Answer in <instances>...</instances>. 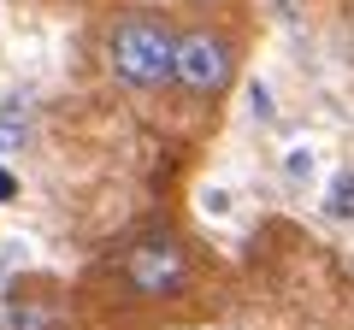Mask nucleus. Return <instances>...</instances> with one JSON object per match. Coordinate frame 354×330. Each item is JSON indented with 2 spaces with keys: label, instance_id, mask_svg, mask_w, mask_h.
I'll return each instance as SVG.
<instances>
[{
  "label": "nucleus",
  "instance_id": "obj_4",
  "mask_svg": "<svg viewBox=\"0 0 354 330\" xmlns=\"http://www.w3.org/2000/svg\"><path fill=\"white\" fill-rule=\"evenodd\" d=\"M325 213L337 218V224H354V171H337L325 189Z\"/></svg>",
  "mask_w": 354,
  "mask_h": 330
},
{
  "label": "nucleus",
  "instance_id": "obj_1",
  "mask_svg": "<svg viewBox=\"0 0 354 330\" xmlns=\"http://www.w3.org/2000/svg\"><path fill=\"white\" fill-rule=\"evenodd\" d=\"M106 59H113V77L124 89H165L177 83V36L148 12H130L113 24V41H106Z\"/></svg>",
  "mask_w": 354,
  "mask_h": 330
},
{
  "label": "nucleus",
  "instance_id": "obj_2",
  "mask_svg": "<svg viewBox=\"0 0 354 330\" xmlns=\"http://www.w3.org/2000/svg\"><path fill=\"white\" fill-rule=\"evenodd\" d=\"M230 71H236V48L218 30H189L177 36V83L189 95H225Z\"/></svg>",
  "mask_w": 354,
  "mask_h": 330
},
{
  "label": "nucleus",
  "instance_id": "obj_6",
  "mask_svg": "<svg viewBox=\"0 0 354 330\" xmlns=\"http://www.w3.org/2000/svg\"><path fill=\"white\" fill-rule=\"evenodd\" d=\"M283 171H290V183H307V177H313V148H290Z\"/></svg>",
  "mask_w": 354,
  "mask_h": 330
},
{
  "label": "nucleus",
  "instance_id": "obj_7",
  "mask_svg": "<svg viewBox=\"0 0 354 330\" xmlns=\"http://www.w3.org/2000/svg\"><path fill=\"white\" fill-rule=\"evenodd\" d=\"M12 195H18V177H12V171H6V165H0V206L12 201Z\"/></svg>",
  "mask_w": 354,
  "mask_h": 330
},
{
  "label": "nucleus",
  "instance_id": "obj_3",
  "mask_svg": "<svg viewBox=\"0 0 354 330\" xmlns=\"http://www.w3.org/2000/svg\"><path fill=\"white\" fill-rule=\"evenodd\" d=\"M124 278L136 295H177L183 283H189V266H183V248H177L171 236H142L136 248L124 254Z\"/></svg>",
  "mask_w": 354,
  "mask_h": 330
},
{
  "label": "nucleus",
  "instance_id": "obj_5",
  "mask_svg": "<svg viewBox=\"0 0 354 330\" xmlns=\"http://www.w3.org/2000/svg\"><path fill=\"white\" fill-rule=\"evenodd\" d=\"M24 136H30V113L24 106H0V153L24 148Z\"/></svg>",
  "mask_w": 354,
  "mask_h": 330
}]
</instances>
